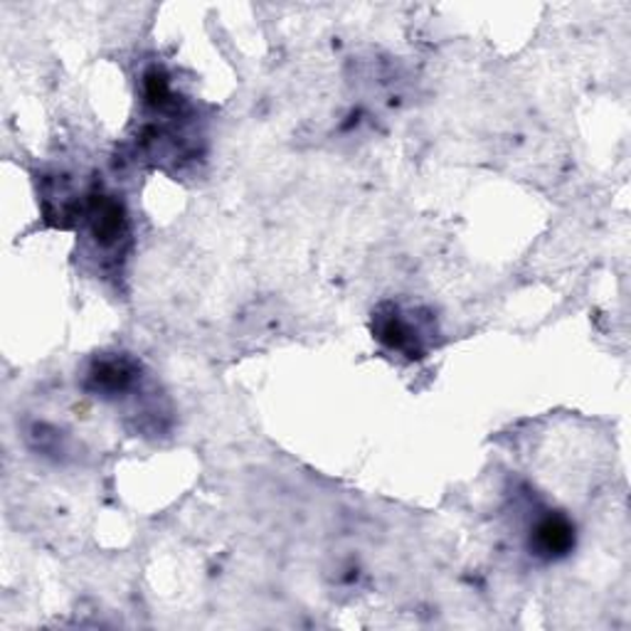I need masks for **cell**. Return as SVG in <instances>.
<instances>
[{
  "label": "cell",
  "instance_id": "obj_2",
  "mask_svg": "<svg viewBox=\"0 0 631 631\" xmlns=\"http://www.w3.org/2000/svg\"><path fill=\"white\" fill-rule=\"evenodd\" d=\"M530 546L542 558H562L575 548V526L560 514H548L532 528Z\"/></svg>",
  "mask_w": 631,
  "mask_h": 631
},
{
  "label": "cell",
  "instance_id": "obj_3",
  "mask_svg": "<svg viewBox=\"0 0 631 631\" xmlns=\"http://www.w3.org/2000/svg\"><path fill=\"white\" fill-rule=\"evenodd\" d=\"M375 335L393 351H405L410 355L422 353V341L424 335H420L417 325H412V321L402 319L400 309L390 307L387 313L377 311L375 316Z\"/></svg>",
  "mask_w": 631,
  "mask_h": 631
},
{
  "label": "cell",
  "instance_id": "obj_4",
  "mask_svg": "<svg viewBox=\"0 0 631 631\" xmlns=\"http://www.w3.org/2000/svg\"><path fill=\"white\" fill-rule=\"evenodd\" d=\"M90 387L100 395H118L126 393L134 383V363L126 361V358H104V361H96L90 370Z\"/></svg>",
  "mask_w": 631,
  "mask_h": 631
},
{
  "label": "cell",
  "instance_id": "obj_1",
  "mask_svg": "<svg viewBox=\"0 0 631 631\" xmlns=\"http://www.w3.org/2000/svg\"><path fill=\"white\" fill-rule=\"evenodd\" d=\"M90 227L96 242L102 247H114L128 232V217L124 205L114 195H94L90 205Z\"/></svg>",
  "mask_w": 631,
  "mask_h": 631
}]
</instances>
